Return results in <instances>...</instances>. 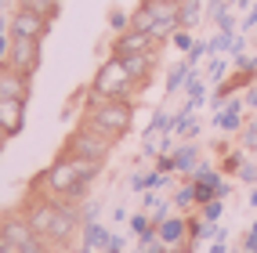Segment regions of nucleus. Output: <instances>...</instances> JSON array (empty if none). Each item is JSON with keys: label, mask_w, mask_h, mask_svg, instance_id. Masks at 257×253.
Wrapping results in <instances>:
<instances>
[{"label": "nucleus", "mask_w": 257, "mask_h": 253, "mask_svg": "<svg viewBox=\"0 0 257 253\" xmlns=\"http://www.w3.org/2000/svg\"><path fill=\"white\" fill-rule=\"evenodd\" d=\"M83 101H87V105H83V120L80 123H87L91 130L105 134V138H112V141H119L131 130L134 101H105V98H91V94Z\"/></svg>", "instance_id": "obj_1"}, {"label": "nucleus", "mask_w": 257, "mask_h": 253, "mask_svg": "<svg viewBox=\"0 0 257 253\" xmlns=\"http://www.w3.org/2000/svg\"><path fill=\"white\" fill-rule=\"evenodd\" d=\"M138 91H142V87H138L134 76L127 73L123 58H116V55L98 65V73H94L91 87H87L91 98H105V101H134V94H138Z\"/></svg>", "instance_id": "obj_2"}, {"label": "nucleus", "mask_w": 257, "mask_h": 253, "mask_svg": "<svg viewBox=\"0 0 257 253\" xmlns=\"http://www.w3.org/2000/svg\"><path fill=\"white\" fill-rule=\"evenodd\" d=\"M37 188H40V195H47V199H62V202H65V199H76V195L87 192V181L80 177L73 156H65V152H62V156L40 174Z\"/></svg>", "instance_id": "obj_3"}, {"label": "nucleus", "mask_w": 257, "mask_h": 253, "mask_svg": "<svg viewBox=\"0 0 257 253\" xmlns=\"http://www.w3.org/2000/svg\"><path fill=\"white\" fill-rule=\"evenodd\" d=\"M112 138H105V134H98L91 130L87 123H80L73 134H69V141H65V152L69 156H80V159H94V163H105L109 159V152H112Z\"/></svg>", "instance_id": "obj_4"}, {"label": "nucleus", "mask_w": 257, "mask_h": 253, "mask_svg": "<svg viewBox=\"0 0 257 253\" xmlns=\"http://www.w3.org/2000/svg\"><path fill=\"white\" fill-rule=\"evenodd\" d=\"M112 55H116V58H131V55H160V40L152 37V33L131 26V29H123V33H116Z\"/></svg>", "instance_id": "obj_5"}, {"label": "nucleus", "mask_w": 257, "mask_h": 253, "mask_svg": "<svg viewBox=\"0 0 257 253\" xmlns=\"http://www.w3.org/2000/svg\"><path fill=\"white\" fill-rule=\"evenodd\" d=\"M4 65H11V69H19V73L33 76V73H37V65H40V40H29V37H11Z\"/></svg>", "instance_id": "obj_6"}, {"label": "nucleus", "mask_w": 257, "mask_h": 253, "mask_svg": "<svg viewBox=\"0 0 257 253\" xmlns=\"http://www.w3.org/2000/svg\"><path fill=\"white\" fill-rule=\"evenodd\" d=\"M76 231H80V213L69 206V202H62V206H58V217H55V224H51V231L44 235V239L55 246V249H62V246H69V242L76 239Z\"/></svg>", "instance_id": "obj_7"}, {"label": "nucleus", "mask_w": 257, "mask_h": 253, "mask_svg": "<svg viewBox=\"0 0 257 253\" xmlns=\"http://www.w3.org/2000/svg\"><path fill=\"white\" fill-rule=\"evenodd\" d=\"M0 235H4V239H8L15 249H22L26 242L37 239V231H33L26 210H15V213H8V217H0Z\"/></svg>", "instance_id": "obj_8"}, {"label": "nucleus", "mask_w": 257, "mask_h": 253, "mask_svg": "<svg viewBox=\"0 0 257 253\" xmlns=\"http://www.w3.org/2000/svg\"><path fill=\"white\" fill-rule=\"evenodd\" d=\"M156 239H160L167 249L188 246V221H185V217H163V221L156 224Z\"/></svg>", "instance_id": "obj_9"}, {"label": "nucleus", "mask_w": 257, "mask_h": 253, "mask_svg": "<svg viewBox=\"0 0 257 253\" xmlns=\"http://www.w3.org/2000/svg\"><path fill=\"white\" fill-rule=\"evenodd\" d=\"M44 33H47V19H40V15H33V11H26V8L15 11V19H11V37L44 40Z\"/></svg>", "instance_id": "obj_10"}, {"label": "nucleus", "mask_w": 257, "mask_h": 253, "mask_svg": "<svg viewBox=\"0 0 257 253\" xmlns=\"http://www.w3.org/2000/svg\"><path fill=\"white\" fill-rule=\"evenodd\" d=\"M0 98L11 101H26L29 98V76L11 69V65H0Z\"/></svg>", "instance_id": "obj_11"}, {"label": "nucleus", "mask_w": 257, "mask_h": 253, "mask_svg": "<svg viewBox=\"0 0 257 253\" xmlns=\"http://www.w3.org/2000/svg\"><path fill=\"white\" fill-rule=\"evenodd\" d=\"M22 127H26V101L0 98V130L15 138V134H22Z\"/></svg>", "instance_id": "obj_12"}, {"label": "nucleus", "mask_w": 257, "mask_h": 253, "mask_svg": "<svg viewBox=\"0 0 257 253\" xmlns=\"http://www.w3.org/2000/svg\"><path fill=\"white\" fill-rule=\"evenodd\" d=\"M123 65H127V73L134 76V83L145 87L152 69H156V55H131V58H123Z\"/></svg>", "instance_id": "obj_13"}, {"label": "nucleus", "mask_w": 257, "mask_h": 253, "mask_svg": "<svg viewBox=\"0 0 257 253\" xmlns=\"http://www.w3.org/2000/svg\"><path fill=\"white\" fill-rule=\"evenodd\" d=\"M22 8L26 11H33V15H40V19H55L58 15V0H22Z\"/></svg>", "instance_id": "obj_14"}, {"label": "nucleus", "mask_w": 257, "mask_h": 253, "mask_svg": "<svg viewBox=\"0 0 257 253\" xmlns=\"http://www.w3.org/2000/svg\"><path fill=\"white\" fill-rule=\"evenodd\" d=\"M239 123H243V120H239V101H232V105L217 116V127H225V130H239Z\"/></svg>", "instance_id": "obj_15"}, {"label": "nucleus", "mask_w": 257, "mask_h": 253, "mask_svg": "<svg viewBox=\"0 0 257 253\" xmlns=\"http://www.w3.org/2000/svg\"><path fill=\"white\" fill-rule=\"evenodd\" d=\"M246 253H257V224H253V231H250V239H246Z\"/></svg>", "instance_id": "obj_16"}, {"label": "nucleus", "mask_w": 257, "mask_h": 253, "mask_svg": "<svg viewBox=\"0 0 257 253\" xmlns=\"http://www.w3.org/2000/svg\"><path fill=\"white\" fill-rule=\"evenodd\" d=\"M0 253H19V249H15V246L4 239V235H0Z\"/></svg>", "instance_id": "obj_17"}, {"label": "nucleus", "mask_w": 257, "mask_h": 253, "mask_svg": "<svg viewBox=\"0 0 257 253\" xmlns=\"http://www.w3.org/2000/svg\"><path fill=\"white\" fill-rule=\"evenodd\" d=\"M250 105H257V91H250Z\"/></svg>", "instance_id": "obj_18"}, {"label": "nucleus", "mask_w": 257, "mask_h": 253, "mask_svg": "<svg viewBox=\"0 0 257 253\" xmlns=\"http://www.w3.org/2000/svg\"><path fill=\"white\" fill-rule=\"evenodd\" d=\"M4 141H8V134H4V130H0V148H4Z\"/></svg>", "instance_id": "obj_19"}, {"label": "nucleus", "mask_w": 257, "mask_h": 253, "mask_svg": "<svg viewBox=\"0 0 257 253\" xmlns=\"http://www.w3.org/2000/svg\"><path fill=\"white\" fill-rule=\"evenodd\" d=\"M250 202H253V206H257V192H253V195H250Z\"/></svg>", "instance_id": "obj_20"}, {"label": "nucleus", "mask_w": 257, "mask_h": 253, "mask_svg": "<svg viewBox=\"0 0 257 253\" xmlns=\"http://www.w3.org/2000/svg\"><path fill=\"white\" fill-rule=\"evenodd\" d=\"M170 4H185V0H170Z\"/></svg>", "instance_id": "obj_21"}]
</instances>
